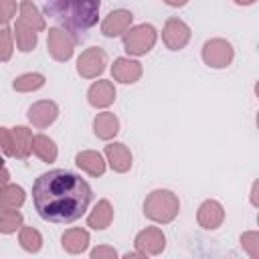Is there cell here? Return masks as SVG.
Returning a JSON list of instances; mask_svg holds the SVG:
<instances>
[{"instance_id": "obj_5", "label": "cell", "mask_w": 259, "mask_h": 259, "mask_svg": "<svg viewBox=\"0 0 259 259\" xmlns=\"http://www.w3.org/2000/svg\"><path fill=\"white\" fill-rule=\"evenodd\" d=\"M202 59L212 69H223L233 61V47L225 38L206 40L202 47Z\"/></svg>"}, {"instance_id": "obj_1", "label": "cell", "mask_w": 259, "mask_h": 259, "mask_svg": "<svg viewBox=\"0 0 259 259\" xmlns=\"http://www.w3.org/2000/svg\"><path fill=\"white\" fill-rule=\"evenodd\" d=\"M91 186L75 172L51 170L32 184V202L40 219L51 223H73L83 217L91 202Z\"/></svg>"}, {"instance_id": "obj_18", "label": "cell", "mask_w": 259, "mask_h": 259, "mask_svg": "<svg viewBox=\"0 0 259 259\" xmlns=\"http://www.w3.org/2000/svg\"><path fill=\"white\" fill-rule=\"evenodd\" d=\"M93 130H95L97 138L109 140L119 132V121H117V117L113 113L103 111V113H97V117L93 119Z\"/></svg>"}, {"instance_id": "obj_29", "label": "cell", "mask_w": 259, "mask_h": 259, "mask_svg": "<svg viewBox=\"0 0 259 259\" xmlns=\"http://www.w3.org/2000/svg\"><path fill=\"white\" fill-rule=\"evenodd\" d=\"M12 57V32L10 28H0V61H8Z\"/></svg>"}, {"instance_id": "obj_12", "label": "cell", "mask_w": 259, "mask_h": 259, "mask_svg": "<svg viewBox=\"0 0 259 259\" xmlns=\"http://www.w3.org/2000/svg\"><path fill=\"white\" fill-rule=\"evenodd\" d=\"M57 113H59V107L53 101H36L28 109V119L36 127H47L57 119Z\"/></svg>"}, {"instance_id": "obj_3", "label": "cell", "mask_w": 259, "mask_h": 259, "mask_svg": "<svg viewBox=\"0 0 259 259\" xmlns=\"http://www.w3.org/2000/svg\"><path fill=\"white\" fill-rule=\"evenodd\" d=\"M180 210L178 196L170 190H154L144 202V214L156 223H170Z\"/></svg>"}, {"instance_id": "obj_14", "label": "cell", "mask_w": 259, "mask_h": 259, "mask_svg": "<svg viewBox=\"0 0 259 259\" xmlns=\"http://www.w3.org/2000/svg\"><path fill=\"white\" fill-rule=\"evenodd\" d=\"M87 99L93 107H107L113 103L115 99V89L111 81H97L89 87L87 91Z\"/></svg>"}, {"instance_id": "obj_27", "label": "cell", "mask_w": 259, "mask_h": 259, "mask_svg": "<svg viewBox=\"0 0 259 259\" xmlns=\"http://www.w3.org/2000/svg\"><path fill=\"white\" fill-rule=\"evenodd\" d=\"M22 225V214L16 210H2L0 212V233H14Z\"/></svg>"}, {"instance_id": "obj_24", "label": "cell", "mask_w": 259, "mask_h": 259, "mask_svg": "<svg viewBox=\"0 0 259 259\" xmlns=\"http://www.w3.org/2000/svg\"><path fill=\"white\" fill-rule=\"evenodd\" d=\"M14 36H16V45L22 53H28L36 47V32L32 28H28L26 24H22L20 20H16L14 26Z\"/></svg>"}, {"instance_id": "obj_15", "label": "cell", "mask_w": 259, "mask_h": 259, "mask_svg": "<svg viewBox=\"0 0 259 259\" xmlns=\"http://www.w3.org/2000/svg\"><path fill=\"white\" fill-rule=\"evenodd\" d=\"M10 136H12V156L20 160L28 158L32 150V132L24 125H16L10 127Z\"/></svg>"}, {"instance_id": "obj_13", "label": "cell", "mask_w": 259, "mask_h": 259, "mask_svg": "<svg viewBox=\"0 0 259 259\" xmlns=\"http://www.w3.org/2000/svg\"><path fill=\"white\" fill-rule=\"evenodd\" d=\"M111 75L115 81H121V83H136L140 77H142V65L138 61H132V59H115L113 67H111Z\"/></svg>"}, {"instance_id": "obj_26", "label": "cell", "mask_w": 259, "mask_h": 259, "mask_svg": "<svg viewBox=\"0 0 259 259\" xmlns=\"http://www.w3.org/2000/svg\"><path fill=\"white\" fill-rule=\"evenodd\" d=\"M20 245H22L26 251L36 253V251L40 249V245H42V237H40V233L34 231L32 227H22V229H20Z\"/></svg>"}, {"instance_id": "obj_33", "label": "cell", "mask_w": 259, "mask_h": 259, "mask_svg": "<svg viewBox=\"0 0 259 259\" xmlns=\"http://www.w3.org/2000/svg\"><path fill=\"white\" fill-rule=\"evenodd\" d=\"M166 4H170V6H184L188 0H164Z\"/></svg>"}, {"instance_id": "obj_6", "label": "cell", "mask_w": 259, "mask_h": 259, "mask_svg": "<svg viewBox=\"0 0 259 259\" xmlns=\"http://www.w3.org/2000/svg\"><path fill=\"white\" fill-rule=\"evenodd\" d=\"M47 47L55 61H67L73 55L75 38L69 32H65V28H49Z\"/></svg>"}, {"instance_id": "obj_4", "label": "cell", "mask_w": 259, "mask_h": 259, "mask_svg": "<svg viewBox=\"0 0 259 259\" xmlns=\"http://www.w3.org/2000/svg\"><path fill=\"white\" fill-rule=\"evenodd\" d=\"M156 42V30L152 24H138L125 30L123 47L130 55H146Z\"/></svg>"}, {"instance_id": "obj_22", "label": "cell", "mask_w": 259, "mask_h": 259, "mask_svg": "<svg viewBox=\"0 0 259 259\" xmlns=\"http://www.w3.org/2000/svg\"><path fill=\"white\" fill-rule=\"evenodd\" d=\"M22 24H26L28 28H32L34 32H40L45 30V20L40 16V12L36 10V6L30 2V0H24L20 4V18H18Z\"/></svg>"}, {"instance_id": "obj_32", "label": "cell", "mask_w": 259, "mask_h": 259, "mask_svg": "<svg viewBox=\"0 0 259 259\" xmlns=\"http://www.w3.org/2000/svg\"><path fill=\"white\" fill-rule=\"evenodd\" d=\"M115 249H111V247H97V249H93L91 251V257L93 259H103V257H109V259H115Z\"/></svg>"}, {"instance_id": "obj_30", "label": "cell", "mask_w": 259, "mask_h": 259, "mask_svg": "<svg viewBox=\"0 0 259 259\" xmlns=\"http://www.w3.org/2000/svg\"><path fill=\"white\" fill-rule=\"evenodd\" d=\"M16 12V2L14 0H0V22H10V18Z\"/></svg>"}, {"instance_id": "obj_21", "label": "cell", "mask_w": 259, "mask_h": 259, "mask_svg": "<svg viewBox=\"0 0 259 259\" xmlns=\"http://www.w3.org/2000/svg\"><path fill=\"white\" fill-rule=\"evenodd\" d=\"M63 249L69 253H81L87 249L89 243V233L83 229H69L63 233Z\"/></svg>"}, {"instance_id": "obj_20", "label": "cell", "mask_w": 259, "mask_h": 259, "mask_svg": "<svg viewBox=\"0 0 259 259\" xmlns=\"http://www.w3.org/2000/svg\"><path fill=\"white\" fill-rule=\"evenodd\" d=\"M24 202V190L16 184H4L0 188V210H16Z\"/></svg>"}, {"instance_id": "obj_10", "label": "cell", "mask_w": 259, "mask_h": 259, "mask_svg": "<svg viewBox=\"0 0 259 259\" xmlns=\"http://www.w3.org/2000/svg\"><path fill=\"white\" fill-rule=\"evenodd\" d=\"M132 18L134 16H132L130 10H113L105 16V20L101 24V32L105 36H119L130 28Z\"/></svg>"}, {"instance_id": "obj_2", "label": "cell", "mask_w": 259, "mask_h": 259, "mask_svg": "<svg viewBox=\"0 0 259 259\" xmlns=\"http://www.w3.org/2000/svg\"><path fill=\"white\" fill-rule=\"evenodd\" d=\"M45 10L63 28L73 32L75 40H81L97 22L99 0H45Z\"/></svg>"}, {"instance_id": "obj_16", "label": "cell", "mask_w": 259, "mask_h": 259, "mask_svg": "<svg viewBox=\"0 0 259 259\" xmlns=\"http://www.w3.org/2000/svg\"><path fill=\"white\" fill-rule=\"evenodd\" d=\"M105 158H107L109 166H111L115 172H127L130 166H132V154H130V150H127L123 144H119V142L105 146Z\"/></svg>"}, {"instance_id": "obj_7", "label": "cell", "mask_w": 259, "mask_h": 259, "mask_svg": "<svg viewBox=\"0 0 259 259\" xmlns=\"http://www.w3.org/2000/svg\"><path fill=\"white\" fill-rule=\"evenodd\" d=\"M103 67H105V53L99 47H91V49L83 51L81 57L77 59V71L85 79L97 77L103 71Z\"/></svg>"}, {"instance_id": "obj_17", "label": "cell", "mask_w": 259, "mask_h": 259, "mask_svg": "<svg viewBox=\"0 0 259 259\" xmlns=\"http://www.w3.org/2000/svg\"><path fill=\"white\" fill-rule=\"evenodd\" d=\"M75 164L91 176H101L105 172V162H103L99 152H91V150L79 152L77 158H75Z\"/></svg>"}, {"instance_id": "obj_25", "label": "cell", "mask_w": 259, "mask_h": 259, "mask_svg": "<svg viewBox=\"0 0 259 259\" xmlns=\"http://www.w3.org/2000/svg\"><path fill=\"white\" fill-rule=\"evenodd\" d=\"M42 85H45V77H42L40 73H24V75L16 77L14 83H12V87H14L16 91H22V93H26V91H36V89H40Z\"/></svg>"}, {"instance_id": "obj_9", "label": "cell", "mask_w": 259, "mask_h": 259, "mask_svg": "<svg viewBox=\"0 0 259 259\" xmlns=\"http://www.w3.org/2000/svg\"><path fill=\"white\" fill-rule=\"evenodd\" d=\"M164 245H166V239H164L162 231L156 229V227H150V229L142 231V233L136 237V247H138L144 255H158V253H162Z\"/></svg>"}, {"instance_id": "obj_23", "label": "cell", "mask_w": 259, "mask_h": 259, "mask_svg": "<svg viewBox=\"0 0 259 259\" xmlns=\"http://www.w3.org/2000/svg\"><path fill=\"white\" fill-rule=\"evenodd\" d=\"M32 152L42 160V162H55L57 160V146L51 138L38 134L32 136Z\"/></svg>"}, {"instance_id": "obj_35", "label": "cell", "mask_w": 259, "mask_h": 259, "mask_svg": "<svg viewBox=\"0 0 259 259\" xmlns=\"http://www.w3.org/2000/svg\"><path fill=\"white\" fill-rule=\"evenodd\" d=\"M2 164H4V160H2V156H0V170H2V168H4V166H2Z\"/></svg>"}, {"instance_id": "obj_19", "label": "cell", "mask_w": 259, "mask_h": 259, "mask_svg": "<svg viewBox=\"0 0 259 259\" xmlns=\"http://www.w3.org/2000/svg\"><path fill=\"white\" fill-rule=\"evenodd\" d=\"M111 219H113V208H111L109 200H99L95 204V208L91 210V214L87 217V225L95 231H101V229L109 227Z\"/></svg>"}, {"instance_id": "obj_34", "label": "cell", "mask_w": 259, "mask_h": 259, "mask_svg": "<svg viewBox=\"0 0 259 259\" xmlns=\"http://www.w3.org/2000/svg\"><path fill=\"white\" fill-rule=\"evenodd\" d=\"M235 2H237V4H253L255 0H235Z\"/></svg>"}, {"instance_id": "obj_11", "label": "cell", "mask_w": 259, "mask_h": 259, "mask_svg": "<svg viewBox=\"0 0 259 259\" xmlns=\"http://www.w3.org/2000/svg\"><path fill=\"white\" fill-rule=\"evenodd\" d=\"M196 219H198V225H200L202 229L212 231V229L221 227V223H223V219H225V210H223V206H221L217 200H204V202L200 204V208H198Z\"/></svg>"}, {"instance_id": "obj_31", "label": "cell", "mask_w": 259, "mask_h": 259, "mask_svg": "<svg viewBox=\"0 0 259 259\" xmlns=\"http://www.w3.org/2000/svg\"><path fill=\"white\" fill-rule=\"evenodd\" d=\"M0 146H2L4 154L12 156V136H10V127H0Z\"/></svg>"}, {"instance_id": "obj_28", "label": "cell", "mask_w": 259, "mask_h": 259, "mask_svg": "<svg viewBox=\"0 0 259 259\" xmlns=\"http://www.w3.org/2000/svg\"><path fill=\"white\" fill-rule=\"evenodd\" d=\"M241 245H243V249H245L253 259L259 257V235H257L255 231L245 233V235L241 237Z\"/></svg>"}, {"instance_id": "obj_8", "label": "cell", "mask_w": 259, "mask_h": 259, "mask_svg": "<svg viewBox=\"0 0 259 259\" xmlns=\"http://www.w3.org/2000/svg\"><path fill=\"white\" fill-rule=\"evenodd\" d=\"M162 38L170 51L184 49L186 42L190 40V28L180 20V18H168L162 30Z\"/></svg>"}]
</instances>
